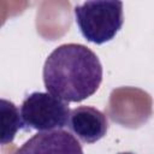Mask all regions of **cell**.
I'll list each match as a JSON object with an SVG mask.
<instances>
[{
	"mask_svg": "<svg viewBox=\"0 0 154 154\" xmlns=\"http://www.w3.org/2000/svg\"><path fill=\"white\" fill-rule=\"evenodd\" d=\"M0 119H1V134L0 142L1 144L11 143L17 132L24 128V123L20 116L18 107L10 100H0Z\"/></svg>",
	"mask_w": 154,
	"mask_h": 154,
	"instance_id": "6",
	"label": "cell"
},
{
	"mask_svg": "<svg viewBox=\"0 0 154 154\" xmlns=\"http://www.w3.org/2000/svg\"><path fill=\"white\" fill-rule=\"evenodd\" d=\"M102 73V65L91 49L64 43L46 59L42 77L47 93L65 102H81L96 93Z\"/></svg>",
	"mask_w": 154,
	"mask_h": 154,
	"instance_id": "1",
	"label": "cell"
},
{
	"mask_svg": "<svg viewBox=\"0 0 154 154\" xmlns=\"http://www.w3.org/2000/svg\"><path fill=\"white\" fill-rule=\"evenodd\" d=\"M69 129L83 143H95L107 132L108 123L106 116L91 106H79L70 112Z\"/></svg>",
	"mask_w": 154,
	"mask_h": 154,
	"instance_id": "5",
	"label": "cell"
},
{
	"mask_svg": "<svg viewBox=\"0 0 154 154\" xmlns=\"http://www.w3.org/2000/svg\"><path fill=\"white\" fill-rule=\"evenodd\" d=\"M70 112L65 101L42 91L29 94L20 106V116L26 129L40 132L63 130L69 124Z\"/></svg>",
	"mask_w": 154,
	"mask_h": 154,
	"instance_id": "3",
	"label": "cell"
},
{
	"mask_svg": "<svg viewBox=\"0 0 154 154\" xmlns=\"http://www.w3.org/2000/svg\"><path fill=\"white\" fill-rule=\"evenodd\" d=\"M118 154H135V153H131V152H123V153H118Z\"/></svg>",
	"mask_w": 154,
	"mask_h": 154,
	"instance_id": "7",
	"label": "cell"
},
{
	"mask_svg": "<svg viewBox=\"0 0 154 154\" xmlns=\"http://www.w3.org/2000/svg\"><path fill=\"white\" fill-rule=\"evenodd\" d=\"M16 154H83L79 141L69 131H41L25 141Z\"/></svg>",
	"mask_w": 154,
	"mask_h": 154,
	"instance_id": "4",
	"label": "cell"
},
{
	"mask_svg": "<svg viewBox=\"0 0 154 154\" xmlns=\"http://www.w3.org/2000/svg\"><path fill=\"white\" fill-rule=\"evenodd\" d=\"M76 23L83 37L102 45L116 37L124 23L123 2L116 0H93L75 6Z\"/></svg>",
	"mask_w": 154,
	"mask_h": 154,
	"instance_id": "2",
	"label": "cell"
}]
</instances>
